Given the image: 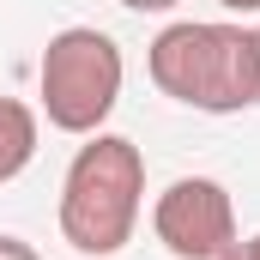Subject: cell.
I'll list each match as a JSON object with an SVG mask.
<instances>
[{"label":"cell","instance_id":"7","mask_svg":"<svg viewBox=\"0 0 260 260\" xmlns=\"http://www.w3.org/2000/svg\"><path fill=\"white\" fill-rule=\"evenodd\" d=\"M121 6H133V12H170V6H182V0H121Z\"/></svg>","mask_w":260,"mask_h":260},{"label":"cell","instance_id":"8","mask_svg":"<svg viewBox=\"0 0 260 260\" xmlns=\"http://www.w3.org/2000/svg\"><path fill=\"white\" fill-rule=\"evenodd\" d=\"M224 12H260V0H218Z\"/></svg>","mask_w":260,"mask_h":260},{"label":"cell","instance_id":"1","mask_svg":"<svg viewBox=\"0 0 260 260\" xmlns=\"http://www.w3.org/2000/svg\"><path fill=\"white\" fill-rule=\"evenodd\" d=\"M145 73L164 97L188 103L200 115H236V109L260 103V49H254V30H242V24L182 18L151 37Z\"/></svg>","mask_w":260,"mask_h":260},{"label":"cell","instance_id":"3","mask_svg":"<svg viewBox=\"0 0 260 260\" xmlns=\"http://www.w3.org/2000/svg\"><path fill=\"white\" fill-rule=\"evenodd\" d=\"M37 97L49 127L61 133H103L109 109L121 103V49L97 24H67L49 37L43 67H37Z\"/></svg>","mask_w":260,"mask_h":260},{"label":"cell","instance_id":"2","mask_svg":"<svg viewBox=\"0 0 260 260\" xmlns=\"http://www.w3.org/2000/svg\"><path fill=\"white\" fill-rule=\"evenodd\" d=\"M145 200V157L121 133H91V145L73 151L61 182V236L91 260H109L133 242Z\"/></svg>","mask_w":260,"mask_h":260},{"label":"cell","instance_id":"9","mask_svg":"<svg viewBox=\"0 0 260 260\" xmlns=\"http://www.w3.org/2000/svg\"><path fill=\"white\" fill-rule=\"evenodd\" d=\"M254 49H260V24H254Z\"/></svg>","mask_w":260,"mask_h":260},{"label":"cell","instance_id":"4","mask_svg":"<svg viewBox=\"0 0 260 260\" xmlns=\"http://www.w3.org/2000/svg\"><path fill=\"white\" fill-rule=\"evenodd\" d=\"M151 230L176 260H218L236 242V206L224 194V182L212 176H182L170 182L151 206Z\"/></svg>","mask_w":260,"mask_h":260},{"label":"cell","instance_id":"5","mask_svg":"<svg viewBox=\"0 0 260 260\" xmlns=\"http://www.w3.org/2000/svg\"><path fill=\"white\" fill-rule=\"evenodd\" d=\"M37 157V109L18 97H0V182H12Z\"/></svg>","mask_w":260,"mask_h":260},{"label":"cell","instance_id":"6","mask_svg":"<svg viewBox=\"0 0 260 260\" xmlns=\"http://www.w3.org/2000/svg\"><path fill=\"white\" fill-rule=\"evenodd\" d=\"M0 260H43V254H37L24 236H0Z\"/></svg>","mask_w":260,"mask_h":260}]
</instances>
